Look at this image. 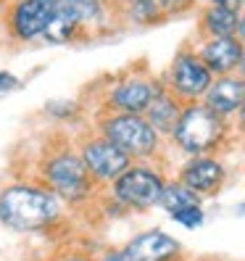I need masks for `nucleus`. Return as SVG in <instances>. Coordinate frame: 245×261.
Returning <instances> with one entry per match:
<instances>
[{
	"mask_svg": "<svg viewBox=\"0 0 245 261\" xmlns=\"http://www.w3.org/2000/svg\"><path fill=\"white\" fill-rule=\"evenodd\" d=\"M66 203L40 182H11L0 190V224L19 235L56 229L66 217Z\"/></svg>",
	"mask_w": 245,
	"mask_h": 261,
	"instance_id": "obj_1",
	"label": "nucleus"
},
{
	"mask_svg": "<svg viewBox=\"0 0 245 261\" xmlns=\"http://www.w3.org/2000/svg\"><path fill=\"white\" fill-rule=\"evenodd\" d=\"M37 177H40V185L48 188L53 195H58L66 206L87 203L90 195L95 193V182L87 174L85 161L79 150H76V143L69 140L53 143L42 153Z\"/></svg>",
	"mask_w": 245,
	"mask_h": 261,
	"instance_id": "obj_2",
	"label": "nucleus"
},
{
	"mask_svg": "<svg viewBox=\"0 0 245 261\" xmlns=\"http://www.w3.org/2000/svg\"><path fill=\"white\" fill-rule=\"evenodd\" d=\"M169 140L187 159L216 156L229 140V121L213 114L203 103H187Z\"/></svg>",
	"mask_w": 245,
	"mask_h": 261,
	"instance_id": "obj_3",
	"label": "nucleus"
},
{
	"mask_svg": "<svg viewBox=\"0 0 245 261\" xmlns=\"http://www.w3.org/2000/svg\"><path fill=\"white\" fill-rule=\"evenodd\" d=\"M95 132L111 140L119 150L137 164L156 161L164 150V137L148 124L143 114H114L100 111L95 119Z\"/></svg>",
	"mask_w": 245,
	"mask_h": 261,
	"instance_id": "obj_4",
	"label": "nucleus"
},
{
	"mask_svg": "<svg viewBox=\"0 0 245 261\" xmlns=\"http://www.w3.org/2000/svg\"><path fill=\"white\" fill-rule=\"evenodd\" d=\"M161 85L179 100V103H201L203 95L208 93V87L213 82V74L208 71V66L198 58L193 42L182 45V48L172 56L169 66L164 69V74L158 76Z\"/></svg>",
	"mask_w": 245,
	"mask_h": 261,
	"instance_id": "obj_5",
	"label": "nucleus"
},
{
	"mask_svg": "<svg viewBox=\"0 0 245 261\" xmlns=\"http://www.w3.org/2000/svg\"><path fill=\"white\" fill-rule=\"evenodd\" d=\"M161 80L148 69H127L124 74L114 76L100 95V111L114 114H145L150 100L161 90Z\"/></svg>",
	"mask_w": 245,
	"mask_h": 261,
	"instance_id": "obj_6",
	"label": "nucleus"
},
{
	"mask_svg": "<svg viewBox=\"0 0 245 261\" xmlns=\"http://www.w3.org/2000/svg\"><path fill=\"white\" fill-rule=\"evenodd\" d=\"M166 179L169 177L156 164H132L108 185V193L124 211H150L153 206H158Z\"/></svg>",
	"mask_w": 245,
	"mask_h": 261,
	"instance_id": "obj_7",
	"label": "nucleus"
},
{
	"mask_svg": "<svg viewBox=\"0 0 245 261\" xmlns=\"http://www.w3.org/2000/svg\"><path fill=\"white\" fill-rule=\"evenodd\" d=\"M76 150L85 161V169L95 188H108L116 177H121L134 164L124 150H119L111 140H105L95 129L76 140Z\"/></svg>",
	"mask_w": 245,
	"mask_h": 261,
	"instance_id": "obj_8",
	"label": "nucleus"
},
{
	"mask_svg": "<svg viewBox=\"0 0 245 261\" xmlns=\"http://www.w3.org/2000/svg\"><path fill=\"white\" fill-rule=\"evenodd\" d=\"M50 16L53 6L48 0H8L3 11L6 35L19 45H32L42 40Z\"/></svg>",
	"mask_w": 245,
	"mask_h": 261,
	"instance_id": "obj_9",
	"label": "nucleus"
},
{
	"mask_svg": "<svg viewBox=\"0 0 245 261\" xmlns=\"http://www.w3.org/2000/svg\"><path fill=\"white\" fill-rule=\"evenodd\" d=\"M177 179L185 188H190L195 195H216L227 182V169L219 161V156H193L179 166Z\"/></svg>",
	"mask_w": 245,
	"mask_h": 261,
	"instance_id": "obj_10",
	"label": "nucleus"
},
{
	"mask_svg": "<svg viewBox=\"0 0 245 261\" xmlns=\"http://www.w3.org/2000/svg\"><path fill=\"white\" fill-rule=\"evenodd\" d=\"M124 251L132 261H182V243L161 229H145L127 240Z\"/></svg>",
	"mask_w": 245,
	"mask_h": 261,
	"instance_id": "obj_11",
	"label": "nucleus"
},
{
	"mask_svg": "<svg viewBox=\"0 0 245 261\" xmlns=\"http://www.w3.org/2000/svg\"><path fill=\"white\" fill-rule=\"evenodd\" d=\"M193 48L198 53V58L208 66V71L213 76H227L235 74L237 64L245 53L242 42L237 37H211V40H198L193 42Z\"/></svg>",
	"mask_w": 245,
	"mask_h": 261,
	"instance_id": "obj_12",
	"label": "nucleus"
},
{
	"mask_svg": "<svg viewBox=\"0 0 245 261\" xmlns=\"http://www.w3.org/2000/svg\"><path fill=\"white\" fill-rule=\"evenodd\" d=\"M203 106L213 114H219L222 119H235L237 111L242 109L245 103V82L240 80L237 74H227V76H213V82L208 87V93L201 100Z\"/></svg>",
	"mask_w": 245,
	"mask_h": 261,
	"instance_id": "obj_13",
	"label": "nucleus"
},
{
	"mask_svg": "<svg viewBox=\"0 0 245 261\" xmlns=\"http://www.w3.org/2000/svg\"><path fill=\"white\" fill-rule=\"evenodd\" d=\"M237 21H240V11L237 8H224V6H203V8H198V24H195L198 40L235 37Z\"/></svg>",
	"mask_w": 245,
	"mask_h": 261,
	"instance_id": "obj_14",
	"label": "nucleus"
},
{
	"mask_svg": "<svg viewBox=\"0 0 245 261\" xmlns=\"http://www.w3.org/2000/svg\"><path fill=\"white\" fill-rule=\"evenodd\" d=\"M182 109H185V103H179V100L169 93V90L161 87L158 93H156V98L150 100L148 111H145L143 116L148 119V124L156 129L161 137H169V135L174 132V127H177L179 116H182Z\"/></svg>",
	"mask_w": 245,
	"mask_h": 261,
	"instance_id": "obj_15",
	"label": "nucleus"
},
{
	"mask_svg": "<svg viewBox=\"0 0 245 261\" xmlns=\"http://www.w3.org/2000/svg\"><path fill=\"white\" fill-rule=\"evenodd\" d=\"M90 35L85 32L82 21L76 19V13L71 8H53V16L45 27L42 40L50 45H74L79 40H87Z\"/></svg>",
	"mask_w": 245,
	"mask_h": 261,
	"instance_id": "obj_16",
	"label": "nucleus"
},
{
	"mask_svg": "<svg viewBox=\"0 0 245 261\" xmlns=\"http://www.w3.org/2000/svg\"><path fill=\"white\" fill-rule=\"evenodd\" d=\"M116 19L127 27H158L166 21L158 0H121L116 6Z\"/></svg>",
	"mask_w": 245,
	"mask_h": 261,
	"instance_id": "obj_17",
	"label": "nucleus"
},
{
	"mask_svg": "<svg viewBox=\"0 0 245 261\" xmlns=\"http://www.w3.org/2000/svg\"><path fill=\"white\" fill-rule=\"evenodd\" d=\"M203 198L195 195L190 188H185L182 182L174 177V179H166V185L161 190V198H158V206L166 211V214H177V211H185V208H195L201 206Z\"/></svg>",
	"mask_w": 245,
	"mask_h": 261,
	"instance_id": "obj_18",
	"label": "nucleus"
},
{
	"mask_svg": "<svg viewBox=\"0 0 245 261\" xmlns=\"http://www.w3.org/2000/svg\"><path fill=\"white\" fill-rule=\"evenodd\" d=\"M164 19H177V16H185V13H193L198 8V0H158Z\"/></svg>",
	"mask_w": 245,
	"mask_h": 261,
	"instance_id": "obj_19",
	"label": "nucleus"
},
{
	"mask_svg": "<svg viewBox=\"0 0 245 261\" xmlns=\"http://www.w3.org/2000/svg\"><path fill=\"white\" fill-rule=\"evenodd\" d=\"M172 219L177 224H182V227H187V229H195V227H201L206 222V214H203L201 206H195V208H185V211L172 214Z\"/></svg>",
	"mask_w": 245,
	"mask_h": 261,
	"instance_id": "obj_20",
	"label": "nucleus"
},
{
	"mask_svg": "<svg viewBox=\"0 0 245 261\" xmlns=\"http://www.w3.org/2000/svg\"><path fill=\"white\" fill-rule=\"evenodd\" d=\"M50 261H98L95 256H90L87 251H61Z\"/></svg>",
	"mask_w": 245,
	"mask_h": 261,
	"instance_id": "obj_21",
	"label": "nucleus"
},
{
	"mask_svg": "<svg viewBox=\"0 0 245 261\" xmlns=\"http://www.w3.org/2000/svg\"><path fill=\"white\" fill-rule=\"evenodd\" d=\"M98 261H132V258H129V253H127L124 248L111 245V248H105V251L98 256Z\"/></svg>",
	"mask_w": 245,
	"mask_h": 261,
	"instance_id": "obj_22",
	"label": "nucleus"
},
{
	"mask_svg": "<svg viewBox=\"0 0 245 261\" xmlns=\"http://www.w3.org/2000/svg\"><path fill=\"white\" fill-rule=\"evenodd\" d=\"M19 87V76H13L11 71H0V95L11 93V90Z\"/></svg>",
	"mask_w": 245,
	"mask_h": 261,
	"instance_id": "obj_23",
	"label": "nucleus"
},
{
	"mask_svg": "<svg viewBox=\"0 0 245 261\" xmlns=\"http://www.w3.org/2000/svg\"><path fill=\"white\" fill-rule=\"evenodd\" d=\"M203 6H224V8L240 11V0H198V8H203Z\"/></svg>",
	"mask_w": 245,
	"mask_h": 261,
	"instance_id": "obj_24",
	"label": "nucleus"
},
{
	"mask_svg": "<svg viewBox=\"0 0 245 261\" xmlns=\"http://www.w3.org/2000/svg\"><path fill=\"white\" fill-rule=\"evenodd\" d=\"M235 37L242 42V48H245V11H240V21H237V32Z\"/></svg>",
	"mask_w": 245,
	"mask_h": 261,
	"instance_id": "obj_25",
	"label": "nucleus"
},
{
	"mask_svg": "<svg viewBox=\"0 0 245 261\" xmlns=\"http://www.w3.org/2000/svg\"><path fill=\"white\" fill-rule=\"evenodd\" d=\"M235 124H237V129L245 135V103H242V109H240L237 116H235Z\"/></svg>",
	"mask_w": 245,
	"mask_h": 261,
	"instance_id": "obj_26",
	"label": "nucleus"
},
{
	"mask_svg": "<svg viewBox=\"0 0 245 261\" xmlns=\"http://www.w3.org/2000/svg\"><path fill=\"white\" fill-rule=\"evenodd\" d=\"M48 3H50L53 8H71L74 0H48Z\"/></svg>",
	"mask_w": 245,
	"mask_h": 261,
	"instance_id": "obj_27",
	"label": "nucleus"
},
{
	"mask_svg": "<svg viewBox=\"0 0 245 261\" xmlns=\"http://www.w3.org/2000/svg\"><path fill=\"white\" fill-rule=\"evenodd\" d=\"M237 76H240V80L245 82V53H242V58H240V64H237V71H235Z\"/></svg>",
	"mask_w": 245,
	"mask_h": 261,
	"instance_id": "obj_28",
	"label": "nucleus"
},
{
	"mask_svg": "<svg viewBox=\"0 0 245 261\" xmlns=\"http://www.w3.org/2000/svg\"><path fill=\"white\" fill-rule=\"evenodd\" d=\"M100 3H103V6H108V8H114V11H116V6L121 3V0H100Z\"/></svg>",
	"mask_w": 245,
	"mask_h": 261,
	"instance_id": "obj_29",
	"label": "nucleus"
},
{
	"mask_svg": "<svg viewBox=\"0 0 245 261\" xmlns=\"http://www.w3.org/2000/svg\"><path fill=\"white\" fill-rule=\"evenodd\" d=\"M240 11H245V0H240Z\"/></svg>",
	"mask_w": 245,
	"mask_h": 261,
	"instance_id": "obj_30",
	"label": "nucleus"
}]
</instances>
